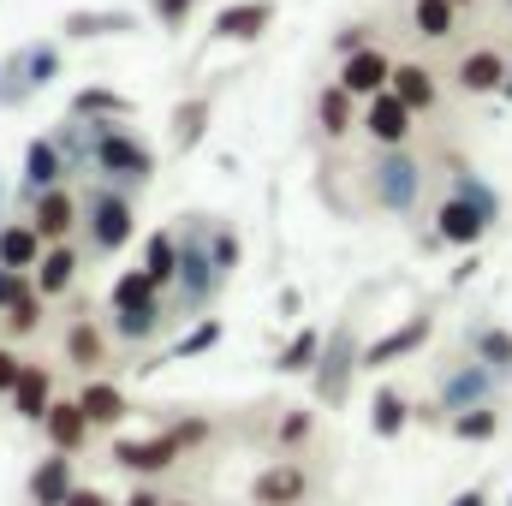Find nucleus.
<instances>
[{"mask_svg":"<svg viewBox=\"0 0 512 506\" xmlns=\"http://www.w3.org/2000/svg\"><path fill=\"white\" fill-rule=\"evenodd\" d=\"M358 179H364V203H370V209L411 221V215L423 209V197H429L435 167H429L417 149H370V161L358 167Z\"/></svg>","mask_w":512,"mask_h":506,"instance_id":"f257e3e1","label":"nucleus"},{"mask_svg":"<svg viewBox=\"0 0 512 506\" xmlns=\"http://www.w3.org/2000/svg\"><path fill=\"white\" fill-rule=\"evenodd\" d=\"M179 274H173V316H209L215 298L227 292V274L215 268L209 251V233H215V215H185L179 227Z\"/></svg>","mask_w":512,"mask_h":506,"instance_id":"f03ea898","label":"nucleus"},{"mask_svg":"<svg viewBox=\"0 0 512 506\" xmlns=\"http://www.w3.org/2000/svg\"><path fill=\"white\" fill-rule=\"evenodd\" d=\"M489 399H507V381L459 346L447 364H435V393L417 405V423L447 429V417H459V411H471V405H489Z\"/></svg>","mask_w":512,"mask_h":506,"instance_id":"7ed1b4c3","label":"nucleus"},{"mask_svg":"<svg viewBox=\"0 0 512 506\" xmlns=\"http://www.w3.org/2000/svg\"><path fill=\"white\" fill-rule=\"evenodd\" d=\"M209 417H173L167 429H155V435H126V441H114V465L131 471V477H161V471H173L191 447H203L209 441Z\"/></svg>","mask_w":512,"mask_h":506,"instance_id":"20e7f679","label":"nucleus"},{"mask_svg":"<svg viewBox=\"0 0 512 506\" xmlns=\"http://www.w3.org/2000/svg\"><path fill=\"white\" fill-rule=\"evenodd\" d=\"M90 137H96V179L120 191H143L155 179V149L126 131V120H90Z\"/></svg>","mask_w":512,"mask_h":506,"instance_id":"39448f33","label":"nucleus"},{"mask_svg":"<svg viewBox=\"0 0 512 506\" xmlns=\"http://www.w3.org/2000/svg\"><path fill=\"white\" fill-rule=\"evenodd\" d=\"M358 370H364V340H358V322L346 316V322H334V328L322 334V358H316V370H310V393H316V405L340 411V405L352 399Z\"/></svg>","mask_w":512,"mask_h":506,"instance_id":"423d86ee","label":"nucleus"},{"mask_svg":"<svg viewBox=\"0 0 512 506\" xmlns=\"http://www.w3.org/2000/svg\"><path fill=\"white\" fill-rule=\"evenodd\" d=\"M78 209H84V239H90L96 256H120L131 245V233H137V203H131V191L96 179Z\"/></svg>","mask_w":512,"mask_h":506,"instance_id":"0eeeda50","label":"nucleus"},{"mask_svg":"<svg viewBox=\"0 0 512 506\" xmlns=\"http://www.w3.org/2000/svg\"><path fill=\"white\" fill-rule=\"evenodd\" d=\"M489 233H495V221H489L477 203H465V197L441 191V197H435V209H429V233H423L417 245H423V251H477Z\"/></svg>","mask_w":512,"mask_h":506,"instance_id":"6e6552de","label":"nucleus"},{"mask_svg":"<svg viewBox=\"0 0 512 506\" xmlns=\"http://www.w3.org/2000/svg\"><path fill=\"white\" fill-rule=\"evenodd\" d=\"M507 66H512L507 48H495V42H471V48H459V54H453V72H447V78H453V90H459V96L483 102V96H501Z\"/></svg>","mask_w":512,"mask_h":506,"instance_id":"1a4fd4ad","label":"nucleus"},{"mask_svg":"<svg viewBox=\"0 0 512 506\" xmlns=\"http://www.w3.org/2000/svg\"><path fill=\"white\" fill-rule=\"evenodd\" d=\"M358 131L370 137V149H411V137H417V114H411L393 90H382V96H370V102H364Z\"/></svg>","mask_w":512,"mask_h":506,"instance_id":"9d476101","label":"nucleus"},{"mask_svg":"<svg viewBox=\"0 0 512 506\" xmlns=\"http://www.w3.org/2000/svg\"><path fill=\"white\" fill-rule=\"evenodd\" d=\"M429 334H435V316H429V310H411L399 328H387V334H376V340L364 346V370H393V364L417 358V352L429 346Z\"/></svg>","mask_w":512,"mask_h":506,"instance_id":"9b49d317","label":"nucleus"},{"mask_svg":"<svg viewBox=\"0 0 512 506\" xmlns=\"http://www.w3.org/2000/svg\"><path fill=\"white\" fill-rule=\"evenodd\" d=\"M387 90L417 114V120H429V114H441V72L435 66H423V60H393V78H387Z\"/></svg>","mask_w":512,"mask_h":506,"instance_id":"f8f14e48","label":"nucleus"},{"mask_svg":"<svg viewBox=\"0 0 512 506\" xmlns=\"http://www.w3.org/2000/svg\"><path fill=\"white\" fill-rule=\"evenodd\" d=\"M441 179H447V191H453V197L477 203V209H483V215H489V221L501 227V215H507L501 191H495V185H489V179H483V173H477V167H471L465 155H459V149H441Z\"/></svg>","mask_w":512,"mask_h":506,"instance_id":"ddd939ff","label":"nucleus"},{"mask_svg":"<svg viewBox=\"0 0 512 506\" xmlns=\"http://www.w3.org/2000/svg\"><path fill=\"white\" fill-rule=\"evenodd\" d=\"M387 78H393V54H387L382 42H370V48H358V54H346L340 60V90L346 96H358V102H370V96H382Z\"/></svg>","mask_w":512,"mask_h":506,"instance_id":"4468645a","label":"nucleus"},{"mask_svg":"<svg viewBox=\"0 0 512 506\" xmlns=\"http://www.w3.org/2000/svg\"><path fill=\"white\" fill-rule=\"evenodd\" d=\"M304 495H310V471L298 459H274L251 483V506H304Z\"/></svg>","mask_w":512,"mask_h":506,"instance_id":"2eb2a0df","label":"nucleus"},{"mask_svg":"<svg viewBox=\"0 0 512 506\" xmlns=\"http://www.w3.org/2000/svg\"><path fill=\"white\" fill-rule=\"evenodd\" d=\"M30 227L42 233V245H60V239H72V227H84V209L66 185H54L30 203Z\"/></svg>","mask_w":512,"mask_h":506,"instance_id":"dca6fc26","label":"nucleus"},{"mask_svg":"<svg viewBox=\"0 0 512 506\" xmlns=\"http://www.w3.org/2000/svg\"><path fill=\"white\" fill-rule=\"evenodd\" d=\"M137 30V12L126 6H78L60 18V36L66 42H96V36H131Z\"/></svg>","mask_w":512,"mask_h":506,"instance_id":"f3484780","label":"nucleus"},{"mask_svg":"<svg viewBox=\"0 0 512 506\" xmlns=\"http://www.w3.org/2000/svg\"><path fill=\"white\" fill-rule=\"evenodd\" d=\"M465 352L477 358V364H489L495 376L512 387V328L507 322H495V316H477L471 328H465Z\"/></svg>","mask_w":512,"mask_h":506,"instance_id":"a211bd4d","label":"nucleus"},{"mask_svg":"<svg viewBox=\"0 0 512 506\" xmlns=\"http://www.w3.org/2000/svg\"><path fill=\"white\" fill-rule=\"evenodd\" d=\"M66 185V161L54 149V137H30L24 143V185H18V203H36L42 191Z\"/></svg>","mask_w":512,"mask_h":506,"instance_id":"6ab92c4d","label":"nucleus"},{"mask_svg":"<svg viewBox=\"0 0 512 506\" xmlns=\"http://www.w3.org/2000/svg\"><path fill=\"white\" fill-rule=\"evenodd\" d=\"M268 24H274V0H233V6L215 12L209 36H215V42H256Z\"/></svg>","mask_w":512,"mask_h":506,"instance_id":"aec40b11","label":"nucleus"},{"mask_svg":"<svg viewBox=\"0 0 512 506\" xmlns=\"http://www.w3.org/2000/svg\"><path fill=\"white\" fill-rule=\"evenodd\" d=\"M24 489H30V506H66V495L78 489V483H72V453H54V447H48V453L30 465V483H24Z\"/></svg>","mask_w":512,"mask_h":506,"instance_id":"412c9836","label":"nucleus"},{"mask_svg":"<svg viewBox=\"0 0 512 506\" xmlns=\"http://www.w3.org/2000/svg\"><path fill=\"white\" fill-rule=\"evenodd\" d=\"M459 6L453 0H405V24H411V36L417 42H429V48H441V42H453L459 36Z\"/></svg>","mask_w":512,"mask_h":506,"instance_id":"4be33fe9","label":"nucleus"},{"mask_svg":"<svg viewBox=\"0 0 512 506\" xmlns=\"http://www.w3.org/2000/svg\"><path fill=\"white\" fill-rule=\"evenodd\" d=\"M358 114H364V102L346 96L340 84H322V90H316V131H322L328 143H346V137L358 131Z\"/></svg>","mask_w":512,"mask_h":506,"instance_id":"5701e85b","label":"nucleus"},{"mask_svg":"<svg viewBox=\"0 0 512 506\" xmlns=\"http://www.w3.org/2000/svg\"><path fill=\"white\" fill-rule=\"evenodd\" d=\"M501 429H507V399H489V405H471V411L447 417V435L465 441V447H489V441H501Z\"/></svg>","mask_w":512,"mask_h":506,"instance_id":"b1692460","label":"nucleus"},{"mask_svg":"<svg viewBox=\"0 0 512 506\" xmlns=\"http://www.w3.org/2000/svg\"><path fill=\"white\" fill-rule=\"evenodd\" d=\"M221 346V316H197L161 358H149V364H137V376H149V370H161V364H185V358H203V352H215Z\"/></svg>","mask_w":512,"mask_h":506,"instance_id":"393cba45","label":"nucleus"},{"mask_svg":"<svg viewBox=\"0 0 512 506\" xmlns=\"http://www.w3.org/2000/svg\"><path fill=\"white\" fill-rule=\"evenodd\" d=\"M42 435H48L54 453H78V447L90 441V417H84V405H78V399H54L48 417H42Z\"/></svg>","mask_w":512,"mask_h":506,"instance_id":"a878e982","label":"nucleus"},{"mask_svg":"<svg viewBox=\"0 0 512 506\" xmlns=\"http://www.w3.org/2000/svg\"><path fill=\"white\" fill-rule=\"evenodd\" d=\"M78 262H84V256H78V245H66V239H60V245H48V251H42V262L30 268V286H36L42 298H60V292H72Z\"/></svg>","mask_w":512,"mask_h":506,"instance_id":"bb28decb","label":"nucleus"},{"mask_svg":"<svg viewBox=\"0 0 512 506\" xmlns=\"http://www.w3.org/2000/svg\"><path fill=\"white\" fill-rule=\"evenodd\" d=\"M48 137H54V149H60V161H66V179H78V173H90V167H96V137H90V120L66 114Z\"/></svg>","mask_w":512,"mask_h":506,"instance_id":"cd10ccee","label":"nucleus"},{"mask_svg":"<svg viewBox=\"0 0 512 506\" xmlns=\"http://www.w3.org/2000/svg\"><path fill=\"white\" fill-rule=\"evenodd\" d=\"M78 405H84L90 429H120L126 411H131V399L114 387V381H84V387H78Z\"/></svg>","mask_w":512,"mask_h":506,"instance_id":"c85d7f7f","label":"nucleus"},{"mask_svg":"<svg viewBox=\"0 0 512 506\" xmlns=\"http://www.w3.org/2000/svg\"><path fill=\"white\" fill-rule=\"evenodd\" d=\"M411 423H417V405H411L399 387H376V399H370V429H376V441H399Z\"/></svg>","mask_w":512,"mask_h":506,"instance_id":"c756f323","label":"nucleus"},{"mask_svg":"<svg viewBox=\"0 0 512 506\" xmlns=\"http://www.w3.org/2000/svg\"><path fill=\"white\" fill-rule=\"evenodd\" d=\"M209 114H215V96H209V90H197V96H185V102L173 108V149H179V155H191V149L209 137Z\"/></svg>","mask_w":512,"mask_h":506,"instance_id":"7c9ffc66","label":"nucleus"},{"mask_svg":"<svg viewBox=\"0 0 512 506\" xmlns=\"http://www.w3.org/2000/svg\"><path fill=\"white\" fill-rule=\"evenodd\" d=\"M6 399H12V411H18L24 423H42L48 405H54V376H48L42 364H24V376H18V387H12Z\"/></svg>","mask_w":512,"mask_h":506,"instance_id":"2f4dec72","label":"nucleus"},{"mask_svg":"<svg viewBox=\"0 0 512 506\" xmlns=\"http://www.w3.org/2000/svg\"><path fill=\"white\" fill-rule=\"evenodd\" d=\"M42 251H48V245H42V233L30 227V215H24V221H0V268H24V274H30V268L42 262Z\"/></svg>","mask_w":512,"mask_h":506,"instance_id":"473e14b6","label":"nucleus"},{"mask_svg":"<svg viewBox=\"0 0 512 506\" xmlns=\"http://www.w3.org/2000/svg\"><path fill=\"white\" fill-rule=\"evenodd\" d=\"M137 268L155 280V292H173V274H179V233H173V227L149 233V239H143V262H137Z\"/></svg>","mask_w":512,"mask_h":506,"instance_id":"72a5a7b5","label":"nucleus"},{"mask_svg":"<svg viewBox=\"0 0 512 506\" xmlns=\"http://www.w3.org/2000/svg\"><path fill=\"white\" fill-rule=\"evenodd\" d=\"M167 322H173V316H167V304H161V298H149V304H137V310H114V340H126V346H149Z\"/></svg>","mask_w":512,"mask_h":506,"instance_id":"f704fd0d","label":"nucleus"},{"mask_svg":"<svg viewBox=\"0 0 512 506\" xmlns=\"http://www.w3.org/2000/svg\"><path fill=\"white\" fill-rule=\"evenodd\" d=\"M66 364L84 370V376H90L96 364H108V334H102L90 316H78V322L66 328Z\"/></svg>","mask_w":512,"mask_h":506,"instance_id":"c9c22d12","label":"nucleus"},{"mask_svg":"<svg viewBox=\"0 0 512 506\" xmlns=\"http://www.w3.org/2000/svg\"><path fill=\"white\" fill-rule=\"evenodd\" d=\"M66 114H78V120H131V96L108 90V84H84Z\"/></svg>","mask_w":512,"mask_h":506,"instance_id":"e433bc0d","label":"nucleus"},{"mask_svg":"<svg viewBox=\"0 0 512 506\" xmlns=\"http://www.w3.org/2000/svg\"><path fill=\"white\" fill-rule=\"evenodd\" d=\"M316 358H322V328H298V334L280 346L274 370H280V376H310V370H316Z\"/></svg>","mask_w":512,"mask_h":506,"instance_id":"4c0bfd02","label":"nucleus"},{"mask_svg":"<svg viewBox=\"0 0 512 506\" xmlns=\"http://www.w3.org/2000/svg\"><path fill=\"white\" fill-rule=\"evenodd\" d=\"M30 96H36V84H30V72H24V48H12V54L0 60V114L24 108Z\"/></svg>","mask_w":512,"mask_h":506,"instance_id":"58836bf2","label":"nucleus"},{"mask_svg":"<svg viewBox=\"0 0 512 506\" xmlns=\"http://www.w3.org/2000/svg\"><path fill=\"white\" fill-rule=\"evenodd\" d=\"M209 251H215V268H221L227 286H233V274H239V262H245V239H239V227H233V221H215Z\"/></svg>","mask_w":512,"mask_h":506,"instance_id":"ea45409f","label":"nucleus"},{"mask_svg":"<svg viewBox=\"0 0 512 506\" xmlns=\"http://www.w3.org/2000/svg\"><path fill=\"white\" fill-rule=\"evenodd\" d=\"M149 298H161V292H155V280H149L143 268H126V274L108 286V304H114V310H137V304H149Z\"/></svg>","mask_w":512,"mask_h":506,"instance_id":"a19ab883","label":"nucleus"},{"mask_svg":"<svg viewBox=\"0 0 512 506\" xmlns=\"http://www.w3.org/2000/svg\"><path fill=\"white\" fill-rule=\"evenodd\" d=\"M24 72L36 90H48L60 78V42H24Z\"/></svg>","mask_w":512,"mask_h":506,"instance_id":"79ce46f5","label":"nucleus"},{"mask_svg":"<svg viewBox=\"0 0 512 506\" xmlns=\"http://www.w3.org/2000/svg\"><path fill=\"white\" fill-rule=\"evenodd\" d=\"M42 304H48L42 292H24V298L0 316V322H6V334H18V340H24V334H36V328H42Z\"/></svg>","mask_w":512,"mask_h":506,"instance_id":"37998d69","label":"nucleus"},{"mask_svg":"<svg viewBox=\"0 0 512 506\" xmlns=\"http://www.w3.org/2000/svg\"><path fill=\"white\" fill-rule=\"evenodd\" d=\"M370 42H376V24H370V18H352V24L334 30V54H340V60L358 54V48H370Z\"/></svg>","mask_w":512,"mask_h":506,"instance_id":"c03bdc74","label":"nucleus"},{"mask_svg":"<svg viewBox=\"0 0 512 506\" xmlns=\"http://www.w3.org/2000/svg\"><path fill=\"white\" fill-rule=\"evenodd\" d=\"M310 429H316V411H286L280 417V447H304Z\"/></svg>","mask_w":512,"mask_h":506,"instance_id":"a18cd8bd","label":"nucleus"},{"mask_svg":"<svg viewBox=\"0 0 512 506\" xmlns=\"http://www.w3.org/2000/svg\"><path fill=\"white\" fill-rule=\"evenodd\" d=\"M149 12H155L161 30H185V18L197 12V0H149Z\"/></svg>","mask_w":512,"mask_h":506,"instance_id":"49530a36","label":"nucleus"},{"mask_svg":"<svg viewBox=\"0 0 512 506\" xmlns=\"http://www.w3.org/2000/svg\"><path fill=\"white\" fill-rule=\"evenodd\" d=\"M24 292H36V286H30V274H24V268H0V316H6Z\"/></svg>","mask_w":512,"mask_h":506,"instance_id":"de8ad7c7","label":"nucleus"},{"mask_svg":"<svg viewBox=\"0 0 512 506\" xmlns=\"http://www.w3.org/2000/svg\"><path fill=\"white\" fill-rule=\"evenodd\" d=\"M18 376H24V358H18L12 346H0V393H12V387H18Z\"/></svg>","mask_w":512,"mask_h":506,"instance_id":"09e8293b","label":"nucleus"},{"mask_svg":"<svg viewBox=\"0 0 512 506\" xmlns=\"http://www.w3.org/2000/svg\"><path fill=\"white\" fill-rule=\"evenodd\" d=\"M447 506H495V495H489V483H471V489H459Z\"/></svg>","mask_w":512,"mask_h":506,"instance_id":"8fccbe9b","label":"nucleus"},{"mask_svg":"<svg viewBox=\"0 0 512 506\" xmlns=\"http://www.w3.org/2000/svg\"><path fill=\"white\" fill-rule=\"evenodd\" d=\"M274 310H280V316H298V310H304V292H298V286H280V292H274Z\"/></svg>","mask_w":512,"mask_h":506,"instance_id":"3c124183","label":"nucleus"},{"mask_svg":"<svg viewBox=\"0 0 512 506\" xmlns=\"http://www.w3.org/2000/svg\"><path fill=\"white\" fill-rule=\"evenodd\" d=\"M66 506H114V501H108L102 489H72V495H66Z\"/></svg>","mask_w":512,"mask_h":506,"instance_id":"603ef678","label":"nucleus"},{"mask_svg":"<svg viewBox=\"0 0 512 506\" xmlns=\"http://www.w3.org/2000/svg\"><path fill=\"white\" fill-rule=\"evenodd\" d=\"M120 506H167V501H161V495H155L149 483H137V489H131V495H126Z\"/></svg>","mask_w":512,"mask_h":506,"instance_id":"864d4df0","label":"nucleus"},{"mask_svg":"<svg viewBox=\"0 0 512 506\" xmlns=\"http://www.w3.org/2000/svg\"><path fill=\"white\" fill-rule=\"evenodd\" d=\"M477 268H483V262H477V251H471V256H465V262H459V268H453V286H465V280H471Z\"/></svg>","mask_w":512,"mask_h":506,"instance_id":"5fc2aeb1","label":"nucleus"},{"mask_svg":"<svg viewBox=\"0 0 512 506\" xmlns=\"http://www.w3.org/2000/svg\"><path fill=\"white\" fill-rule=\"evenodd\" d=\"M501 102H512V66H507V84H501Z\"/></svg>","mask_w":512,"mask_h":506,"instance_id":"6e6d98bb","label":"nucleus"},{"mask_svg":"<svg viewBox=\"0 0 512 506\" xmlns=\"http://www.w3.org/2000/svg\"><path fill=\"white\" fill-rule=\"evenodd\" d=\"M453 6H459V12H471V6H483V0H453Z\"/></svg>","mask_w":512,"mask_h":506,"instance_id":"4d7b16f0","label":"nucleus"},{"mask_svg":"<svg viewBox=\"0 0 512 506\" xmlns=\"http://www.w3.org/2000/svg\"><path fill=\"white\" fill-rule=\"evenodd\" d=\"M0 215H6V173H0Z\"/></svg>","mask_w":512,"mask_h":506,"instance_id":"13d9d810","label":"nucleus"},{"mask_svg":"<svg viewBox=\"0 0 512 506\" xmlns=\"http://www.w3.org/2000/svg\"><path fill=\"white\" fill-rule=\"evenodd\" d=\"M167 506H191V501H167Z\"/></svg>","mask_w":512,"mask_h":506,"instance_id":"bf43d9fd","label":"nucleus"},{"mask_svg":"<svg viewBox=\"0 0 512 506\" xmlns=\"http://www.w3.org/2000/svg\"><path fill=\"white\" fill-rule=\"evenodd\" d=\"M501 6H507V12H512V0H501Z\"/></svg>","mask_w":512,"mask_h":506,"instance_id":"052dcab7","label":"nucleus"},{"mask_svg":"<svg viewBox=\"0 0 512 506\" xmlns=\"http://www.w3.org/2000/svg\"><path fill=\"white\" fill-rule=\"evenodd\" d=\"M507 506H512V501H507Z\"/></svg>","mask_w":512,"mask_h":506,"instance_id":"680f3d73","label":"nucleus"}]
</instances>
